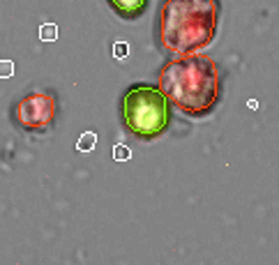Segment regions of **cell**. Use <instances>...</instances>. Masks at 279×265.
<instances>
[{"mask_svg":"<svg viewBox=\"0 0 279 265\" xmlns=\"http://www.w3.org/2000/svg\"><path fill=\"white\" fill-rule=\"evenodd\" d=\"M157 85L176 111L203 120L217 111L224 97V69L220 62L201 53L173 55L157 72Z\"/></svg>","mask_w":279,"mask_h":265,"instance_id":"cell-1","label":"cell"},{"mask_svg":"<svg viewBox=\"0 0 279 265\" xmlns=\"http://www.w3.org/2000/svg\"><path fill=\"white\" fill-rule=\"evenodd\" d=\"M222 0H162L154 16V42L166 55L201 53L217 37Z\"/></svg>","mask_w":279,"mask_h":265,"instance_id":"cell-2","label":"cell"},{"mask_svg":"<svg viewBox=\"0 0 279 265\" xmlns=\"http://www.w3.org/2000/svg\"><path fill=\"white\" fill-rule=\"evenodd\" d=\"M120 122L141 143L157 141L173 122V106L157 83L136 81L120 97Z\"/></svg>","mask_w":279,"mask_h":265,"instance_id":"cell-3","label":"cell"},{"mask_svg":"<svg viewBox=\"0 0 279 265\" xmlns=\"http://www.w3.org/2000/svg\"><path fill=\"white\" fill-rule=\"evenodd\" d=\"M60 115V99L54 88L32 85L16 97L10 106L12 125L30 136H42L56 125Z\"/></svg>","mask_w":279,"mask_h":265,"instance_id":"cell-4","label":"cell"},{"mask_svg":"<svg viewBox=\"0 0 279 265\" xmlns=\"http://www.w3.org/2000/svg\"><path fill=\"white\" fill-rule=\"evenodd\" d=\"M106 5L122 21H138L143 14L148 12L150 0H106Z\"/></svg>","mask_w":279,"mask_h":265,"instance_id":"cell-5","label":"cell"},{"mask_svg":"<svg viewBox=\"0 0 279 265\" xmlns=\"http://www.w3.org/2000/svg\"><path fill=\"white\" fill-rule=\"evenodd\" d=\"M95 145H97V134L95 132H84L76 141V150L78 152H90V150H95Z\"/></svg>","mask_w":279,"mask_h":265,"instance_id":"cell-6","label":"cell"},{"mask_svg":"<svg viewBox=\"0 0 279 265\" xmlns=\"http://www.w3.org/2000/svg\"><path fill=\"white\" fill-rule=\"evenodd\" d=\"M40 39H42V42H56V39H58V28H56L54 23H44L42 28H40Z\"/></svg>","mask_w":279,"mask_h":265,"instance_id":"cell-7","label":"cell"},{"mask_svg":"<svg viewBox=\"0 0 279 265\" xmlns=\"http://www.w3.org/2000/svg\"><path fill=\"white\" fill-rule=\"evenodd\" d=\"M130 157H132V152L127 145H116V148H113V159H116V162H127Z\"/></svg>","mask_w":279,"mask_h":265,"instance_id":"cell-8","label":"cell"},{"mask_svg":"<svg viewBox=\"0 0 279 265\" xmlns=\"http://www.w3.org/2000/svg\"><path fill=\"white\" fill-rule=\"evenodd\" d=\"M14 76V62L12 60H0V78Z\"/></svg>","mask_w":279,"mask_h":265,"instance_id":"cell-9","label":"cell"},{"mask_svg":"<svg viewBox=\"0 0 279 265\" xmlns=\"http://www.w3.org/2000/svg\"><path fill=\"white\" fill-rule=\"evenodd\" d=\"M127 53H130V46H127L125 42H118L113 46V55H116V58H125Z\"/></svg>","mask_w":279,"mask_h":265,"instance_id":"cell-10","label":"cell"}]
</instances>
